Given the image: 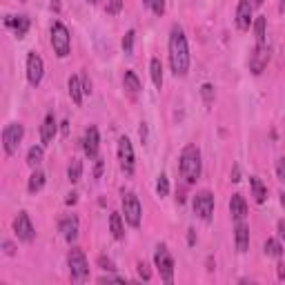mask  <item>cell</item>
Segmentation results:
<instances>
[{
	"instance_id": "obj_38",
	"label": "cell",
	"mask_w": 285,
	"mask_h": 285,
	"mask_svg": "<svg viewBox=\"0 0 285 285\" xmlns=\"http://www.w3.org/2000/svg\"><path fill=\"white\" fill-rule=\"evenodd\" d=\"M100 174H102V158H96V169H94V176L100 178Z\"/></svg>"
},
{
	"instance_id": "obj_36",
	"label": "cell",
	"mask_w": 285,
	"mask_h": 285,
	"mask_svg": "<svg viewBox=\"0 0 285 285\" xmlns=\"http://www.w3.org/2000/svg\"><path fill=\"white\" fill-rule=\"evenodd\" d=\"M276 176H279L281 181L285 183V156H283V158L276 160Z\"/></svg>"
},
{
	"instance_id": "obj_25",
	"label": "cell",
	"mask_w": 285,
	"mask_h": 285,
	"mask_svg": "<svg viewBox=\"0 0 285 285\" xmlns=\"http://www.w3.org/2000/svg\"><path fill=\"white\" fill-rule=\"evenodd\" d=\"M43 156H45V151L40 145L29 147V151H27V165H29V167H38V165L43 163Z\"/></svg>"
},
{
	"instance_id": "obj_34",
	"label": "cell",
	"mask_w": 285,
	"mask_h": 285,
	"mask_svg": "<svg viewBox=\"0 0 285 285\" xmlns=\"http://www.w3.org/2000/svg\"><path fill=\"white\" fill-rule=\"evenodd\" d=\"M123 9V0H109L107 2V13H118Z\"/></svg>"
},
{
	"instance_id": "obj_45",
	"label": "cell",
	"mask_w": 285,
	"mask_h": 285,
	"mask_svg": "<svg viewBox=\"0 0 285 285\" xmlns=\"http://www.w3.org/2000/svg\"><path fill=\"white\" fill-rule=\"evenodd\" d=\"M279 9H281V11H285V0H279Z\"/></svg>"
},
{
	"instance_id": "obj_2",
	"label": "cell",
	"mask_w": 285,
	"mask_h": 285,
	"mask_svg": "<svg viewBox=\"0 0 285 285\" xmlns=\"http://www.w3.org/2000/svg\"><path fill=\"white\" fill-rule=\"evenodd\" d=\"M181 174L187 183H196L200 176V151L196 145H187L181 154Z\"/></svg>"
},
{
	"instance_id": "obj_6",
	"label": "cell",
	"mask_w": 285,
	"mask_h": 285,
	"mask_svg": "<svg viewBox=\"0 0 285 285\" xmlns=\"http://www.w3.org/2000/svg\"><path fill=\"white\" fill-rule=\"evenodd\" d=\"M123 214H125V221H127L132 227L141 225L142 207H141V203H138V198H136L134 191H125L123 194Z\"/></svg>"
},
{
	"instance_id": "obj_35",
	"label": "cell",
	"mask_w": 285,
	"mask_h": 285,
	"mask_svg": "<svg viewBox=\"0 0 285 285\" xmlns=\"http://www.w3.org/2000/svg\"><path fill=\"white\" fill-rule=\"evenodd\" d=\"M138 274H141V279L142 281H149L151 279V272H149V267H147V263H138Z\"/></svg>"
},
{
	"instance_id": "obj_32",
	"label": "cell",
	"mask_w": 285,
	"mask_h": 285,
	"mask_svg": "<svg viewBox=\"0 0 285 285\" xmlns=\"http://www.w3.org/2000/svg\"><path fill=\"white\" fill-rule=\"evenodd\" d=\"M147 4L151 7V11L156 13V16H163L165 13V0H145Z\"/></svg>"
},
{
	"instance_id": "obj_3",
	"label": "cell",
	"mask_w": 285,
	"mask_h": 285,
	"mask_svg": "<svg viewBox=\"0 0 285 285\" xmlns=\"http://www.w3.org/2000/svg\"><path fill=\"white\" fill-rule=\"evenodd\" d=\"M51 47L56 51L58 58H67L69 56V49H71V38H69V31L62 22H53L51 27Z\"/></svg>"
},
{
	"instance_id": "obj_10",
	"label": "cell",
	"mask_w": 285,
	"mask_h": 285,
	"mask_svg": "<svg viewBox=\"0 0 285 285\" xmlns=\"http://www.w3.org/2000/svg\"><path fill=\"white\" fill-rule=\"evenodd\" d=\"M118 160H120V167H123L125 174H132L134 172V147H132V141L127 136H123L118 141Z\"/></svg>"
},
{
	"instance_id": "obj_11",
	"label": "cell",
	"mask_w": 285,
	"mask_h": 285,
	"mask_svg": "<svg viewBox=\"0 0 285 285\" xmlns=\"http://www.w3.org/2000/svg\"><path fill=\"white\" fill-rule=\"evenodd\" d=\"M13 232H16V236L20 240H25V243L34 240L36 232H34V225H31L29 216H27V212H20L16 218H13Z\"/></svg>"
},
{
	"instance_id": "obj_9",
	"label": "cell",
	"mask_w": 285,
	"mask_h": 285,
	"mask_svg": "<svg viewBox=\"0 0 285 285\" xmlns=\"http://www.w3.org/2000/svg\"><path fill=\"white\" fill-rule=\"evenodd\" d=\"M43 74H45L43 58L36 51H29V56H27V80H29L31 87H38L40 80H43Z\"/></svg>"
},
{
	"instance_id": "obj_29",
	"label": "cell",
	"mask_w": 285,
	"mask_h": 285,
	"mask_svg": "<svg viewBox=\"0 0 285 285\" xmlns=\"http://www.w3.org/2000/svg\"><path fill=\"white\" fill-rule=\"evenodd\" d=\"M254 34H256V45H265V18L258 16L254 22Z\"/></svg>"
},
{
	"instance_id": "obj_21",
	"label": "cell",
	"mask_w": 285,
	"mask_h": 285,
	"mask_svg": "<svg viewBox=\"0 0 285 285\" xmlns=\"http://www.w3.org/2000/svg\"><path fill=\"white\" fill-rule=\"evenodd\" d=\"M249 187H252V196H254V200H256L258 205L265 203V198H267V190H265V185H263L261 178H258V176H252V178H249Z\"/></svg>"
},
{
	"instance_id": "obj_22",
	"label": "cell",
	"mask_w": 285,
	"mask_h": 285,
	"mask_svg": "<svg viewBox=\"0 0 285 285\" xmlns=\"http://www.w3.org/2000/svg\"><path fill=\"white\" fill-rule=\"evenodd\" d=\"M109 230H111V236H114L116 240H120L125 236V227H123V216H120L118 212H114L109 216Z\"/></svg>"
},
{
	"instance_id": "obj_37",
	"label": "cell",
	"mask_w": 285,
	"mask_h": 285,
	"mask_svg": "<svg viewBox=\"0 0 285 285\" xmlns=\"http://www.w3.org/2000/svg\"><path fill=\"white\" fill-rule=\"evenodd\" d=\"M98 263H100V267H102V270H107V272H114L116 270L114 263H111V258H107V256H100V258H98Z\"/></svg>"
},
{
	"instance_id": "obj_17",
	"label": "cell",
	"mask_w": 285,
	"mask_h": 285,
	"mask_svg": "<svg viewBox=\"0 0 285 285\" xmlns=\"http://www.w3.org/2000/svg\"><path fill=\"white\" fill-rule=\"evenodd\" d=\"M234 240H236V249H238L240 254L247 252V247H249V227L245 225V221H238V223H236Z\"/></svg>"
},
{
	"instance_id": "obj_27",
	"label": "cell",
	"mask_w": 285,
	"mask_h": 285,
	"mask_svg": "<svg viewBox=\"0 0 285 285\" xmlns=\"http://www.w3.org/2000/svg\"><path fill=\"white\" fill-rule=\"evenodd\" d=\"M67 176H69L71 183H78L80 176H83V163L78 158H71L69 167H67Z\"/></svg>"
},
{
	"instance_id": "obj_13",
	"label": "cell",
	"mask_w": 285,
	"mask_h": 285,
	"mask_svg": "<svg viewBox=\"0 0 285 285\" xmlns=\"http://www.w3.org/2000/svg\"><path fill=\"white\" fill-rule=\"evenodd\" d=\"M267 62H270V49H267V45H256V49L252 53V60H249V69L254 74H261L267 67Z\"/></svg>"
},
{
	"instance_id": "obj_16",
	"label": "cell",
	"mask_w": 285,
	"mask_h": 285,
	"mask_svg": "<svg viewBox=\"0 0 285 285\" xmlns=\"http://www.w3.org/2000/svg\"><path fill=\"white\" fill-rule=\"evenodd\" d=\"M230 214H232V218H234L236 223L245 221V216H247V203H245V198L240 194H232V198H230Z\"/></svg>"
},
{
	"instance_id": "obj_41",
	"label": "cell",
	"mask_w": 285,
	"mask_h": 285,
	"mask_svg": "<svg viewBox=\"0 0 285 285\" xmlns=\"http://www.w3.org/2000/svg\"><path fill=\"white\" fill-rule=\"evenodd\" d=\"M279 234H281V238H285V218L279 221Z\"/></svg>"
},
{
	"instance_id": "obj_30",
	"label": "cell",
	"mask_w": 285,
	"mask_h": 285,
	"mask_svg": "<svg viewBox=\"0 0 285 285\" xmlns=\"http://www.w3.org/2000/svg\"><path fill=\"white\" fill-rule=\"evenodd\" d=\"M156 191H158V196H167L169 194V181H167V176H165V174H160V176H158Z\"/></svg>"
},
{
	"instance_id": "obj_48",
	"label": "cell",
	"mask_w": 285,
	"mask_h": 285,
	"mask_svg": "<svg viewBox=\"0 0 285 285\" xmlns=\"http://www.w3.org/2000/svg\"><path fill=\"white\" fill-rule=\"evenodd\" d=\"M87 2H92V4H96V2H100V0H87Z\"/></svg>"
},
{
	"instance_id": "obj_24",
	"label": "cell",
	"mask_w": 285,
	"mask_h": 285,
	"mask_svg": "<svg viewBox=\"0 0 285 285\" xmlns=\"http://www.w3.org/2000/svg\"><path fill=\"white\" fill-rule=\"evenodd\" d=\"M45 185V174L40 172V169H36L34 174L29 176V183H27V190H29V194H36V191H40Z\"/></svg>"
},
{
	"instance_id": "obj_5",
	"label": "cell",
	"mask_w": 285,
	"mask_h": 285,
	"mask_svg": "<svg viewBox=\"0 0 285 285\" xmlns=\"http://www.w3.org/2000/svg\"><path fill=\"white\" fill-rule=\"evenodd\" d=\"M154 263H156V267H158V272H160V279L169 285L174 281V258L169 256V249L165 247V245H158V247H156Z\"/></svg>"
},
{
	"instance_id": "obj_39",
	"label": "cell",
	"mask_w": 285,
	"mask_h": 285,
	"mask_svg": "<svg viewBox=\"0 0 285 285\" xmlns=\"http://www.w3.org/2000/svg\"><path fill=\"white\" fill-rule=\"evenodd\" d=\"M2 247H4V254H9V256H11L13 252H16V249H13V245L9 243V240H2Z\"/></svg>"
},
{
	"instance_id": "obj_23",
	"label": "cell",
	"mask_w": 285,
	"mask_h": 285,
	"mask_svg": "<svg viewBox=\"0 0 285 285\" xmlns=\"http://www.w3.org/2000/svg\"><path fill=\"white\" fill-rule=\"evenodd\" d=\"M149 74H151V80H154L156 89L163 87V65H160L158 58H151V62H149Z\"/></svg>"
},
{
	"instance_id": "obj_19",
	"label": "cell",
	"mask_w": 285,
	"mask_h": 285,
	"mask_svg": "<svg viewBox=\"0 0 285 285\" xmlns=\"http://www.w3.org/2000/svg\"><path fill=\"white\" fill-rule=\"evenodd\" d=\"M4 25L11 27L18 38H22V36L27 34V29H29V18L27 16H7L4 18Z\"/></svg>"
},
{
	"instance_id": "obj_15",
	"label": "cell",
	"mask_w": 285,
	"mask_h": 285,
	"mask_svg": "<svg viewBox=\"0 0 285 285\" xmlns=\"http://www.w3.org/2000/svg\"><path fill=\"white\" fill-rule=\"evenodd\" d=\"M60 234L65 236L67 243H74L78 238V218L71 214V216H65L60 221Z\"/></svg>"
},
{
	"instance_id": "obj_40",
	"label": "cell",
	"mask_w": 285,
	"mask_h": 285,
	"mask_svg": "<svg viewBox=\"0 0 285 285\" xmlns=\"http://www.w3.org/2000/svg\"><path fill=\"white\" fill-rule=\"evenodd\" d=\"M80 80H83V89H85V94H89V92H92V85H89L87 76H83V78H80Z\"/></svg>"
},
{
	"instance_id": "obj_8",
	"label": "cell",
	"mask_w": 285,
	"mask_h": 285,
	"mask_svg": "<svg viewBox=\"0 0 285 285\" xmlns=\"http://www.w3.org/2000/svg\"><path fill=\"white\" fill-rule=\"evenodd\" d=\"M194 212L198 214L203 221H209L214 214V194L209 190H203L194 196Z\"/></svg>"
},
{
	"instance_id": "obj_42",
	"label": "cell",
	"mask_w": 285,
	"mask_h": 285,
	"mask_svg": "<svg viewBox=\"0 0 285 285\" xmlns=\"http://www.w3.org/2000/svg\"><path fill=\"white\" fill-rule=\"evenodd\" d=\"M98 281H100V283H107V281H123V279H120V276H100Z\"/></svg>"
},
{
	"instance_id": "obj_26",
	"label": "cell",
	"mask_w": 285,
	"mask_h": 285,
	"mask_svg": "<svg viewBox=\"0 0 285 285\" xmlns=\"http://www.w3.org/2000/svg\"><path fill=\"white\" fill-rule=\"evenodd\" d=\"M123 85H125V89H127L129 94H138V92H141V80H138V76L134 74V71H125Z\"/></svg>"
},
{
	"instance_id": "obj_20",
	"label": "cell",
	"mask_w": 285,
	"mask_h": 285,
	"mask_svg": "<svg viewBox=\"0 0 285 285\" xmlns=\"http://www.w3.org/2000/svg\"><path fill=\"white\" fill-rule=\"evenodd\" d=\"M67 87H69V96L71 100L76 102V105H83V96H85V89H83V80L78 78V76H71L69 83H67Z\"/></svg>"
},
{
	"instance_id": "obj_7",
	"label": "cell",
	"mask_w": 285,
	"mask_h": 285,
	"mask_svg": "<svg viewBox=\"0 0 285 285\" xmlns=\"http://www.w3.org/2000/svg\"><path fill=\"white\" fill-rule=\"evenodd\" d=\"M22 134H25V129H22L20 123H9L7 127L2 129V145H4V151H7L9 156H13L18 151V145H20V141H22Z\"/></svg>"
},
{
	"instance_id": "obj_47",
	"label": "cell",
	"mask_w": 285,
	"mask_h": 285,
	"mask_svg": "<svg viewBox=\"0 0 285 285\" xmlns=\"http://www.w3.org/2000/svg\"><path fill=\"white\" fill-rule=\"evenodd\" d=\"M281 205L285 207V194H281Z\"/></svg>"
},
{
	"instance_id": "obj_44",
	"label": "cell",
	"mask_w": 285,
	"mask_h": 285,
	"mask_svg": "<svg viewBox=\"0 0 285 285\" xmlns=\"http://www.w3.org/2000/svg\"><path fill=\"white\" fill-rule=\"evenodd\" d=\"M71 203H76V194H69V198H67V205H71Z\"/></svg>"
},
{
	"instance_id": "obj_43",
	"label": "cell",
	"mask_w": 285,
	"mask_h": 285,
	"mask_svg": "<svg viewBox=\"0 0 285 285\" xmlns=\"http://www.w3.org/2000/svg\"><path fill=\"white\" fill-rule=\"evenodd\" d=\"M279 279H285V265H283V263L279 265Z\"/></svg>"
},
{
	"instance_id": "obj_18",
	"label": "cell",
	"mask_w": 285,
	"mask_h": 285,
	"mask_svg": "<svg viewBox=\"0 0 285 285\" xmlns=\"http://www.w3.org/2000/svg\"><path fill=\"white\" fill-rule=\"evenodd\" d=\"M56 132H58L56 118H53V114H47L43 127H40V141H43V145H49L53 141V136H56Z\"/></svg>"
},
{
	"instance_id": "obj_33",
	"label": "cell",
	"mask_w": 285,
	"mask_h": 285,
	"mask_svg": "<svg viewBox=\"0 0 285 285\" xmlns=\"http://www.w3.org/2000/svg\"><path fill=\"white\" fill-rule=\"evenodd\" d=\"M200 94H203L205 102H207V105H212V102H214V87H212V85L205 83L203 87H200Z\"/></svg>"
},
{
	"instance_id": "obj_31",
	"label": "cell",
	"mask_w": 285,
	"mask_h": 285,
	"mask_svg": "<svg viewBox=\"0 0 285 285\" xmlns=\"http://www.w3.org/2000/svg\"><path fill=\"white\" fill-rule=\"evenodd\" d=\"M134 31H127V34H125V38H123V51L127 53V56H132L134 53Z\"/></svg>"
},
{
	"instance_id": "obj_1",
	"label": "cell",
	"mask_w": 285,
	"mask_h": 285,
	"mask_svg": "<svg viewBox=\"0 0 285 285\" xmlns=\"http://www.w3.org/2000/svg\"><path fill=\"white\" fill-rule=\"evenodd\" d=\"M169 65H172L174 76H185L190 69V49H187L185 31L178 25L172 27L169 34Z\"/></svg>"
},
{
	"instance_id": "obj_46",
	"label": "cell",
	"mask_w": 285,
	"mask_h": 285,
	"mask_svg": "<svg viewBox=\"0 0 285 285\" xmlns=\"http://www.w3.org/2000/svg\"><path fill=\"white\" fill-rule=\"evenodd\" d=\"M252 2H254V7H261V4H263V0H252Z\"/></svg>"
},
{
	"instance_id": "obj_12",
	"label": "cell",
	"mask_w": 285,
	"mask_h": 285,
	"mask_svg": "<svg viewBox=\"0 0 285 285\" xmlns=\"http://www.w3.org/2000/svg\"><path fill=\"white\" fill-rule=\"evenodd\" d=\"M252 9H254L252 0H238V7H236V27L240 31H247L249 25H252Z\"/></svg>"
},
{
	"instance_id": "obj_14",
	"label": "cell",
	"mask_w": 285,
	"mask_h": 285,
	"mask_svg": "<svg viewBox=\"0 0 285 285\" xmlns=\"http://www.w3.org/2000/svg\"><path fill=\"white\" fill-rule=\"evenodd\" d=\"M98 129L96 127H87L83 136V151L89 156V158H96L98 156Z\"/></svg>"
},
{
	"instance_id": "obj_4",
	"label": "cell",
	"mask_w": 285,
	"mask_h": 285,
	"mask_svg": "<svg viewBox=\"0 0 285 285\" xmlns=\"http://www.w3.org/2000/svg\"><path fill=\"white\" fill-rule=\"evenodd\" d=\"M67 263H69L71 281L80 283V281H85V279L89 276V265H87V258H85L83 249H78V247L71 249L69 256H67Z\"/></svg>"
},
{
	"instance_id": "obj_28",
	"label": "cell",
	"mask_w": 285,
	"mask_h": 285,
	"mask_svg": "<svg viewBox=\"0 0 285 285\" xmlns=\"http://www.w3.org/2000/svg\"><path fill=\"white\" fill-rule=\"evenodd\" d=\"M265 254H267V256L279 258L281 254H283V245H281L276 238H267L265 240Z\"/></svg>"
}]
</instances>
